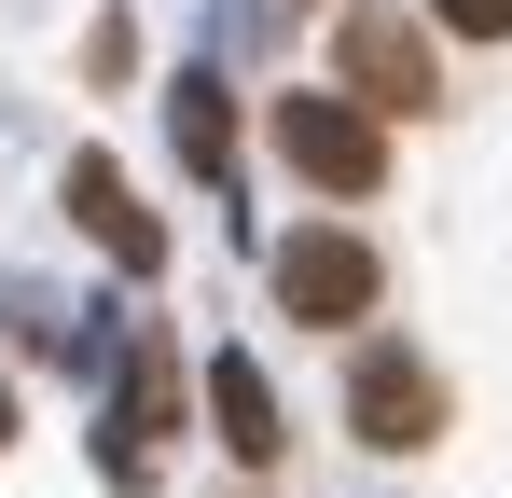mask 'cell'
I'll return each instance as SVG.
<instances>
[{"mask_svg":"<svg viewBox=\"0 0 512 498\" xmlns=\"http://www.w3.org/2000/svg\"><path fill=\"white\" fill-rule=\"evenodd\" d=\"M333 83L360 97V111H388V125H402V111L443 97V56H429V28L402 14V0H360V14L333 28Z\"/></svg>","mask_w":512,"mask_h":498,"instance_id":"cell-3","label":"cell"},{"mask_svg":"<svg viewBox=\"0 0 512 498\" xmlns=\"http://www.w3.org/2000/svg\"><path fill=\"white\" fill-rule=\"evenodd\" d=\"M208 429H222V457H236V471H277V457H291V415H277V388H263L250 346H222V360H208Z\"/></svg>","mask_w":512,"mask_h":498,"instance_id":"cell-7","label":"cell"},{"mask_svg":"<svg viewBox=\"0 0 512 498\" xmlns=\"http://www.w3.org/2000/svg\"><path fill=\"white\" fill-rule=\"evenodd\" d=\"M167 429H180V374H167V346H139V360H125V402L97 429V471H111V485H153Z\"/></svg>","mask_w":512,"mask_h":498,"instance_id":"cell-5","label":"cell"},{"mask_svg":"<svg viewBox=\"0 0 512 498\" xmlns=\"http://www.w3.org/2000/svg\"><path fill=\"white\" fill-rule=\"evenodd\" d=\"M429 28H457V42H512V0H429Z\"/></svg>","mask_w":512,"mask_h":498,"instance_id":"cell-9","label":"cell"},{"mask_svg":"<svg viewBox=\"0 0 512 498\" xmlns=\"http://www.w3.org/2000/svg\"><path fill=\"white\" fill-rule=\"evenodd\" d=\"M346 429H360L374 457L443 443V374H429L416 346H360V360H346Z\"/></svg>","mask_w":512,"mask_h":498,"instance_id":"cell-4","label":"cell"},{"mask_svg":"<svg viewBox=\"0 0 512 498\" xmlns=\"http://www.w3.org/2000/svg\"><path fill=\"white\" fill-rule=\"evenodd\" d=\"M167 125H180V166H194V180H236V111H222V83H208V70H180Z\"/></svg>","mask_w":512,"mask_h":498,"instance_id":"cell-8","label":"cell"},{"mask_svg":"<svg viewBox=\"0 0 512 498\" xmlns=\"http://www.w3.org/2000/svg\"><path fill=\"white\" fill-rule=\"evenodd\" d=\"M263 291H277L291 332H360L374 305H388V263H374L360 222H291V236L263 249Z\"/></svg>","mask_w":512,"mask_h":498,"instance_id":"cell-1","label":"cell"},{"mask_svg":"<svg viewBox=\"0 0 512 498\" xmlns=\"http://www.w3.org/2000/svg\"><path fill=\"white\" fill-rule=\"evenodd\" d=\"M0 443H14V402H0Z\"/></svg>","mask_w":512,"mask_h":498,"instance_id":"cell-10","label":"cell"},{"mask_svg":"<svg viewBox=\"0 0 512 498\" xmlns=\"http://www.w3.org/2000/svg\"><path fill=\"white\" fill-rule=\"evenodd\" d=\"M263 125H277V153H291V180H319L333 208H360V194L388 180V111H360L346 83H291V97H277Z\"/></svg>","mask_w":512,"mask_h":498,"instance_id":"cell-2","label":"cell"},{"mask_svg":"<svg viewBox=\"0 0 512 498\" xmlns=\"http://www.w3.org/2000/svg\"><path fill=\"white\" fill-rule=\"evenodd\" d=\"M70 222H84V236L111 249L125 277H153V263H167V222L139 208V180H125L111 153H70Z\"/></svg>","mask_w":512,"mask_h":498,"instance_id":"cell-6","label":"cell"}]
</instances>
